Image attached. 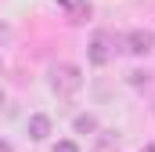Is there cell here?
Masks as SVG:
<instances>
[{
    "label": "cell",
    "mask_w": 155,
    "mask_h": 152,
    "mask_svg": "<svg viewBox=\"0 0 155 152\" xmlns=\"http://www.w3.org/2000/svg\"><path fill=\"white\" fill-rule=\"evenodd\" d=\"M87 58H90V65H108V58H112V47H108V36H105V33H97V36L90 40V47H87Z\"/></svg>",
    "instance_id": "obj_3"
},
{
    "label": "cell",
    "mask_w": 155,
    "mask_h": 152,
    "mask_svg": "<svg viewBox=\"0 0 155 152\" xmlns=\"http://www.w3.org/2000/svg\"><path fill=\"white\" fill-rule=\"evenodd\" d=\"M72 127H76V134H90V130H97V119H94L90 112H83V116H76Z\"/></svg>",
    "instance_id": "obj_6"
},
{
    "label": "cell",
    "mask_w": 155,
    "mask_h": 152,
    "mask_svg": "<svg viewBox=\"0 0 155 152\" xmlns=\"http://www.w3.org/2000/svg\"><path fill=\"white\" fill-rule=\"evenodd\" d=\"M69 15H72V22H76V26H83V22L94 15V7H90L87 0H72V4H69Z\"/></svg>",
    "instance_id": "obj_5"
},
{
    "label": "cell",
    "mask_w": 155,
    "mask_h": 152,
    "mask_svg": "<svg viewBox=\"0 0 155 152\" xmlns=\"http://www.w3.org/2000/svg\"><path fill=\"white\" fill-rule=\"evenodd\" d=\"M126 51H130V54H152L155 51V33L152 29H130Z\"/></svg>",
    "instance_id": "obj_2"
},
{
    "label": "cell",
    "mask_w": 155,
    "mask_h": 152,
    "mask_svg": "<svg viewBox=\"0 0 155 152\" xmlns=\"http://www.w3.org/2000/svg\"><path fill=\"white\" fill-rule=\"evenodd\" d=\"M0 152H15V149H11V141H4V138H0Z\"/></svg>",
    "instance_id": "obj_10"
},
{
    "label": "cell",
    "mask_w": 155,
    "mask_h": 152,
    "mask_svg": "<svg viewBox=\"0 0 155 152\" xmlns=\"http://www.w3.org/2000/svg\"><path fill=\"white\" fill-rule=\"evenodd\" d=\"M0 105H4V91H0Z\"/></svg>",
    "instance_id": "obj_12"
},
{
    "label": "cell",
    "mask_w": 155,
    "mask_h": 152,
    "mask_svg": "<svg viewBox=\"0 0 155 152\" xmlns=\"http://www.w3.org/2000/svg\"><path fill=\"white\" fill-rule=\"evenodd\" d=\"M54 152H79V149H76V141H58Z\"/></svg>",
    "instance_id": "obj_8"
},
{
    "label": "cell",
    "mask_w": 155,
    "mask_h": 152,
    "mask_svg": "<svg viewBox=\"0 0 155 152\" xmlns=\"http://www.w3.org/2000/svg\"><path fill=\"white\" fill-rule=\"evenodd\" d=\"M11 36V29H7V26H4V22H0V43H4V40Z\"/></svg>",
    "instance_id": "obj_9"
},
{
    "label": "cell",
    "mask_w": 155,
    "mask_h": 152,
    "mask_svg": "<svg viewBox=\"0 0 155 152\" xmlns=\"http://www.w3.org/2000/svg\"><path fill=\"white\" fill-rule=\"evenodd\" d=\"M51 87H54V94H58V98H69V94H76L79 87H83V73H79L76 65L61 62V65H54V69H51Z\"/></svg>",
    "instance_id": "obj_1"
},
{
    "label": "cell",
    "mask_w": 155,
    "mask_h": 152,
    "mask_svg": "<svg viewBox=\"0 0 155 152\" xmlns=\"http://www.w3.org/2000/svg\"><path fill=\"white\" fill-rule=\"evenodd\" d=\"M144 152H155V145H144Z\"/></svg>",
    "instance_id": "obj_11"
},
{
    "label": "cell",
    "mask_w": 155,
    "mask_h": 152,
    "mask_svg": "<svg viewBox=\"0 0 155 152\" xmlns=\"http://www.w3.org/2000/svg\"><path fill=\"white\" fill-rule=\"evenodd\" d=\"M130 83H134V87H141V83H148V73H141V69H134V73H130Z\"/></svg>",
    "instance_id": "obj_7"
},
{
    "label": "cell",
    "mask_w": 155,
    "mask_h": 152,
    "mask_svg": "<svg viewBox=\"0 0 155 152\" xmlns=\"http://www.w3.org/2000/svg\"><path fill=\"white\" fill-rule=\"evenodd\" d=\"M25 130H29V138H33V141H43V138L51 134V119L36 112V116H29V127H25Z\"/></svg>",
    "instance_id": "obj_4"
}]
</instances>
